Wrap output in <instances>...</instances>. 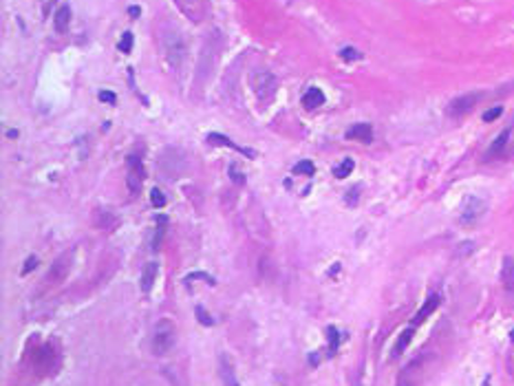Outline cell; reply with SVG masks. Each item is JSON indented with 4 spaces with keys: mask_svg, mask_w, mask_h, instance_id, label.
I'll return each mask as SVG.
<instances>
[{
    "mask_svg": "<svg viewBox=\"0 0 514 386\" xmlns=\"http://www.w3.org/2000/svg\"><path fill=\"white\" fill-rule=\"evenodd\" d=\"M344 137L353 139V142L368 144V142H373V126L371 124H364V122H360V124H353L349 130L344 132Z\"/></svg>",
    "mask_w": 514,
    "mask_h": 386,
    "instance_id": "4fadbf2b",
    "label": "cell"
},
{
    "mask_svg": "<svg viewBox=\"0 0 514 386\" xmlns=\"http://www.w3.org/2000/svg\"><path fill=\"white\" fill-rule=\"evenodd\" d=\"M488 98V93H481V90H476V93H466V95H459V98H454L450 104H448V115L450 117H462L466 112H470L474 108L479 102H484Z\"/></svg>",
    "mask_w": 514,
    "mask_h": 386,
    "instance_id": "3957f363",
    "label": "cell"
},
{
    "mask_svg": "<svg viewBox=\"0 0 514 386\" xmlns=\"http://www.w3.org/2000/svg\"><path fill=\"white\" fill-rule=\"evenodd\" d=\"M157 262H146V267H144L142 272V292L144 294H150V289L154 287V280H157Z\"/></svg>",
    "mask_w": 514,
    "mask_h": 386,
    "instance_id": "2e32d148",
    "label": "cell"
},
{
    "mask_svg": "<svg viewBox=\"0 0 514 386\" xmlns=\"http://www.w3.org/2000/svg\"><path fill=\"white\" fill-rule=\"evenodd\" d=\"M208 142L210 144H216V146H228V148H232V150H236V152H240V154H248L250 159H254L256 154L252 152V150H248V148H240V146H236V144L232 142V139H228L226 135H218V132H210L208 135Z\"/></svg>",
    "mask_w": 514,
    "mask_h": 386,
    "instance_id": "9a60e30c",
    "label": "cell"
},
{
    "mask_svg": "<svg viewBox=\"0 0 514 386\" xmlns=\"http://www.w3.org/2000/svg\"><path fill=\"white\" fill-rule=\"evenodd\" d=\"M324 104V93H322V88H318V86H312L307 90V93L302 95V106L304 108H318V106H322Z\"/></svg>",
    "mask_w": 514,
    "mask_h": 386,
    "instance_id": "ac0fdd59",
    "label": "cell"
},
{
    "mask_svg": "<svg viewBox=\"0 0 514 386\" xmlns=\"http://www.w3.org/2000/svg\"><path fill=\"white\" fill-rule=\"evenodd\" d=\"M294 172H296V174H304V176H314L316 166H314V162H309V159H302L300 164H296Z\"/></svg>",
    "mask_w": 514,
    "mask_h": 386,
    "instance_id": "603a6c76",
    "label": "cell"
},
{
    "mask_svg": "<svg viewBox=\"0 0 514 386\" xmlns=\"http://www.w3.org/2000/svg\"><path fill=\"white\" fill-rule=\"evenodd\" d=\"M68 265H71V254H62L60 258L53 262L51 272L46 274V280H62V278H66Z\"/></svg>",
    "mask_w": 514,
    "mask_h": 386,
    "instance_id": "5bb4252c",
    "label": "cell"
},
{
    "mask_svg": "<svg viewBox=\"0 0 514 386\" xmlns=\"http://www.w3.org/2000/svg\"><path fill=\"white\" fill-rule=\"evenodd\" d=\"M510 340H512V344H514V329L510 331Z\"/></svg>",
    "mask_w": 514,
    "mask_h": 386,
    "instance_id": "836d02e7",
    "label": "cell"
},
{
    "mask_svg": "<svg viewBox=\"0 0 514 386\" xmlns=\"http://www.w3.org/2000/svg\"><path fill=\"white\" fill-rule=\"evenodd\" d=\"M501 115H503V108H501V106H494V108H490V110L484 112V122H494V120H499Z\"/></svg>",
    "mask_w": 514,
    "mask_h": 386,
    "instance_id": "4316f807",
    "label": "cell"
},
{
    "mask_svg": "<svg viewBox=\"0 0 514 386\" xmlns=\"http://www.w3.org/2000/svg\"><path fill=\"white\" fill-rule=\"evenodd\" d=\"M353 168H356V162H353V159H344V162L334 170V174L338 176V179H344V176H349L353 172Z\"/></svg>",
    "mask_w": 514,
    "mask_h": 386,
    "instance_id": "7402d4cb",
    "label": "cell"
},
{
    "mask_svg": "<svg viewBox=\"0 0 514 386\" xmlns=\"http://www.w3.org/2000/svg\"><path fill=\"white\" fill-rule=\"evenodd\" d=\"M340 58H342V60H346V62H351V60H362V53L358 51V49H353V46H344V49L340 51Z\"/></svg>",
    "mask_w": 514,
    "mask_h": 386,
    "instance_id": "cb8c5ba5",
    "label": "cell"
},
{
    "mask_svg": "<svg viewBox=\"0 0 514 386\" xmlns=\"http://www.w3.org/2000/svg\"><path fill=\"white\" fill-rule=\"evenodd\" d=\"M486 214V201L479 196H468L464 201V208L459 212V223L462 225H474Z\"/></svg>",
    "mask_w": 514,
    "mask_h": 386,
    "instance_id": "52a82bcc",
    "label": "cell"
},
{
    "mask_svg": "<svg viewBox=\"0 0 514 386\" xmlns=\"http://www.w3.org/2000/svg\"><path fill=\"white\" fill-rule=\"evenodd\" d=\"M150 203L154 208H164L166 206V196H164V192L159 190V188H152V190H150Z\"/></svg>",
    "mask_w": 514,
    "mask_h": 386,
    "instance_id": "d4e9b609",
    "label": "cell"
},
{
    "mask_svg": "<svg viewBox=\"0 0 514 386\" xmlns=\"http://www.w3.org/2000/svg\"><path fill=\"white\" fill-rule=\"evenodd\" d=\"M164 51H166L168 62L172 64L174 68H179L181 62H184V58H186V44H184V40H181V36L179 34H166L164 36Z\"/></svg>",
    "mask_w": 514,
    "mask_h": 386,
    "instance_id": "8992f818",
    "label": "cell"
},
{
    "mask_svg": "<svg viewBox=\"0 0 514 386\" xmlns=\"http://www.w3.org/2000/svg\"><path fill=\"white\" fill-rule=\"evenodd\" d=\"M120 51H122V53H130V51H132V34H130V31H126V34L122 36V40H120Z\"/></svg>",
    "mask_w": 514,
    "mask_h": 386,
    "instance_id": "484cf974",
    "label": "cell"
},
{
    "mask_svg": "<svg viewBox=\"0 0 514 386\" xmlns=\"http://www.w3.org/2000/svg\"><path fill=\"white\" fill-rule=\"evenodd\" d=\"M100 102H104V104H108V106H115L117 104V95L113 93V90H102V93H100Z\"/></svg>",
    "mask_w": 514,
    "mask_h": 386,
    "instance_id": "83f0119b",
    "label": "cell"
},
{
    "mask_svg": "<svg viewBox=\"0 0 514 386\" xmlns=\"http://www.w3.org/2000/svg\"><path fill=\"white\" fill-rule=\"evenodd\" d=\"M439 304H442V296H439V294H432V296H428V300H426L424 304H422L420 312L415 314V318H413V322H410V324H413V326H420V324L428 318V316L437 312Z\"/></svg>",
    "mask_w": 514,
    "mask_h": 386,
    "instance_id": "7c38bea8",
    "label": "cell"
},
{
    "mask_svg": "<svg viewBox=\"0 0 514 386\" xmlns=\"http://www.w3.org/2000/svg\"><path fill=\"white\" fill-rule=\"evenodd\" d=\"M252 88L260 102H270L276 93V78L267 71H256L252 75Z\"/></svg>",
    "mask_w": 514,
    "mask_h": 386,
    "instance_id": "7a4b0ae2",
    "label": "cell"
},
{
    "mask_svg": "<svg viewBox=\"0 0 514 386\" xmlns=\"http://www.w3.org/2000/svg\"><path fill=\"white\" fill-rule=\"evenodd\" d=\"M128 14H130L132 18H137V16L142 14V9H139V7H128Z\"/></svg>",
    "mask_w": 514,
    "mask_h": 386,
    "instance_id": "d6a6232c",
    "label": "cell"
},
{
    "mask_svg": "<svg viewBox=\"0 0 514 386\" xmlns=\"http://www.w3.org/2000/svg\"><path fill=\"white\" fill-rule=\"evenodd\" d=\"M415 329H417V326H413V324H410L408 329H404V331H402V334H400L398 342H395V346H393V358H400L402 353L406 351V346L410 344V340H413V336H415Z\"/></svg>",
    "mask_w": 514,
    "mask_h": 386,
    "instance_id": "d6986e66",
    "label": "cell"
},
{
    "mask_svg": "<svg viewBox=\"0 0 514 386\" xmlns=\"http://www.w3.org/2000/svg\"><path fill=\"white\" fill-rule=\"evenodd\" d=\"M510 137H512V128H506V130L501 132L499 137L494 139V142L490 144V148L486 150V154H484V162H492V159H499V157H503V152H506V148H508V144H510Z\"/></svg>",
    "mask_w": 514,
    "mask_h": 386,
    "instance_id": "ba28073f",
    "label": "cell"
},
{
    "mask_svg": "<svg viewBox=\"0 0 514 386\" xmlns=\"http://www.w3.org/2000/svg\"><path fill=\"white\" fill-rule=\"evenodd\" d=\"M176 342V326L172 320L162 318L152 329V353L154 356H166Z\"/></svg>",
    "mask_w": 514,
    "mask_h": 386,
    "instance_id": "6da1fadb",
    "label": "cell"
},
{
    "mask_svg": "<svg viewBox=\"0 0 514 386\" xmlns=\"http://www.w3.org/2000/svg\"><path fill=\"white\" fill-rule=\"evenodd\" d=\"M218 375H221V384L223 386H240L236 373H234L232 360H230V356H226V353H221V356H218Z\"/></svg>",
    "mask_w": 514,
    "mask_h": 386,
    "instance_id": "30bf717a",
    "label": "cell"
},
{
    "mask_svg": "<svg viewBox=\"0 0 514 386\" xmlns=\"http://www.w3.org/2000/svg\"><path fill=\"white\" fill-rule=\"evenodd\" d=\"M329 346H331V353L338 351V329L336 326L329 329Z\"/></svg>",
    "mask_w": 514,
    "mask_h": 386,
    "instance_id": "f1b7e54d",
    "label": "cell"
},
{
    "mask_svg": "<svg viewBox=\"0 0 514 386\" xmlns=\"http://www.w3.org/2000/svg\"><path fill=\"white\" fill-rule=\"evenodd\" d=\"M159 168H162V172L168 176V179H179L186 170V162H184V157H181L179 150L168 148L162 154V159H159Z\"/></svg>",
    "mask_w": 514,
    "mask_h": 386,
    "instance_id": "5b68a950",
    "label": "cell"
},
{
    "mask_svg": "<svg viewBox=\"0 0 514 386\" xmlns=\"http://www.w3.org/2000/svg\"><path fill=\"white\" fill-rule=\"evenodd\" d=\"M117 223H120V218H117L113 212H108V210H98V212H95V225H98L100 230L110 232V230L117 228Z\"/></svg>",
    "mask_w": 514,
    "mask_h": 386,
    "instance_id": "e0dca14e",
    "label": "cell"
},
{
    "mask_svg": "<svg viewBox=\"0 0 514 386\" xmlns=\"http://www.w3.org/2000/svg\"><path fill=\"white\" fill-rule=\"evenodd\" d=\"M501 282H503V289H506L508 298L514 302V258H510V256H506V258H503Z\"/></svg>",
    "mask_w": 514,
    "mask_h": 386,
    "instance_id": "8fae6325",
    "label": "cell"
},
{
    "mask_svg": "<svg viewBox=\"0 0 514 386\" xmlns=\"http://www.w3.org/2000/svg\"><path fill=\"white\" fill-rule=\"evenodd\" d=\"M68 22H71V7L68 4H62L56 12V18H53V24H56L58 34H64L68 29Z\"/></svg>",
    "mask_w": 514,
    "mask_h": 386,
    "instance_id": "ffe728a7",
    "label": "cell"
},
{
    "mask_svg": "<svg viewBox=\"0 0 514 386\" xmlns=\"http://www.w3.org/2000/svg\"><path fill=\"white\" fill-rule=\"evenodd\" d=\"M196 316H199V322H201V324H206V326H212V324H214V320L210 318V314L203 312V307H196Z\"/></svg>",
    "mask_w": 514,
    "mask_h": 386,
    "instance_id": "f546056e",
    "label": "cell"
},
{
    "mask_svg": "<svg viewBox=\"0 0 514 386\" xmlns=\"http://www.w3.org/2000/svg\"><path fill=\"white\" fill-rule=\"evenodd\" d=\"M126 168H128V176H126L128 192H130V194H139L144 179H146V170H144L142 159L135 157V154H128V157H126Z\"/></svg>",
    "mask_w": 514,
    "mask_h": 386,
    "instance_id": "277c9868",
    "label": "cell"
},
{
    "mask_svg": "<svg viewBox=\"0 0 514 386\" xmlns=\"http://www.w3.org/2000/svg\"><path fill=\"white\" fill-rule=\"evenodd\" d=\"M36 265H38V256H29L26 262H24V267H22V274H29L31 270H36Z\"/></svg>",
    "mask_w": 514,
    "mask_h": 386,
    "instance_id": "4dcf8cb0",
    "label": "cell"
},
{
    "mask_svg": "<svg viewBox=\"0 0 514 386\" xmlns=\"http://www.w3.org/2000/svg\"><path fill=\"white\" fill-rule=\"evenodd\" d=\"M164 234H166V216H159L157 228H154V236H152V250H159V248H162Z\"/></svg>",
    "mask_w": 514,
    "mask_h": 386,
    "instance_id": "44dd1931",
    "label": "cell"
},
{
    "mask_svg": "<svg viewBox=\"0 0 514 386\" xmlns=\"http://www.w3.org/2000/svg\"><path fill=\"white\" fill-rule=\"evenodd\" d=\"M36 366H38L42 373H49L58 366V353L53 351L51 344H44L38 353H36Z\"/></svg>",
    "mask_w": 514,
    "mask_h": 386,
    "instance_id": "9c48e42d",
    "label": "cell"
},
{
    "mask_svg": "<svg viewBox=\"0 0 514 386\" xmlns=\"http://www.w3.org/2000/svg\"><path fill=\"white\" fill-rule=\"evenodd\" d=\"M230 172H232V179H234V184H245V176L236 172V166H230Z\"/></svg>",
    "mask_w": 514,
    "mask_h": 386,
    "instance_id": "1f68e13d",
    "label": "cell"
}]
</instances>
